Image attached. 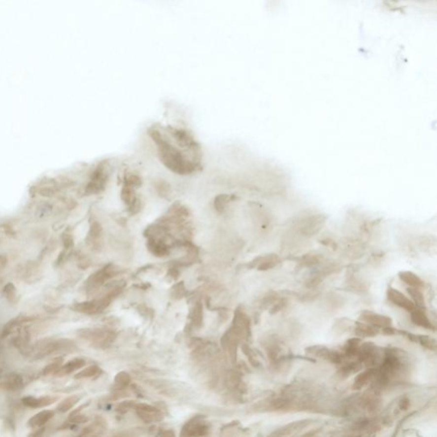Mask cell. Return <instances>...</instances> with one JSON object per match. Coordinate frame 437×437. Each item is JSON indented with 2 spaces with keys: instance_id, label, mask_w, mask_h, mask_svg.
<instances>
[{
  "instance_id": "1",
  "label": "cell",
  "mask_w": 437,
  "mask_h": 437,
  "mask_svg": "<svg viewBox=\"0 0 437 437\" xmlns=\"http://www.w3.org/2000/svg\"><path fill=\"white\" fill-rule=\"evenodd\" d=\"M149 135L157 145L160 162L167 168L179 175L192 174L198 170V163L189 160L185 155L164 137L157 129L149 130Z\"/></svg>"
},
{
  "instance_id": "2",
  "label": "cell",
  "mask_w": 437,
  "mask_h": 437,
  "mask_svg": "<svg viewBox=\"0 0 437 437\" xmlns=\"http://www.w3.org/2000/svg\"><path fill=\"white\" fill-rule=\"evenodd\" d=\"M76 350L75 342L70 339H44L33 346L30 349V356L34 360H38L57 353H72Z\"/></svg>"
},
{
  "instance_id": "3",
  "label": "cell",
  "mask_w": 437,
  "mask_h": 437,
  "mask_svg": "<svg viewBox=\"0 0 437 437\" xmlns=\"http://www.w3.org/2000/svg\"><path fill=\"white\" fill-rule=\"evenodd\" d=\"M109 167L107 162H102L93 170L90 180L86 185V194H99L105 189L109 179Z\"/></svg>"
},
{
  "instance_id": "4",
  "label": "cell",
  "mask_w": 437,
  "mask_h": 437,
  "mask_svg": "<svg viewBox=\"0 0 437 437\" xmlns=\"http://www.w3.org/2000/svg\"><path fill=\"white\" fill-rule=\"evenodd\" d=\"M78 335L82 339L89 341L96 348H106L115 340V335L113 332L102 329H84L78 332Z\"/></svg>"
},
{
  "instance_id": "5",
  "label": "cell",
  "mask_w": 437,
  "mask_h": 437,
  "mask_svg": "<svg viewBox=\"0 0 437 437\" xmlns=\"http://www.w3.org/2000/svg\"><path fill=\"white\" fill-rule=\"evenodd\" d=\"M306 353L310 356L322 359L332 364L341 365L345 359L344 355L341 352L332 350L322 345H316L306 348Z\"/></svg>"
},
{
  "instance_id": "6",
  "label": "cell",
  "mask_w": 437,
  "mask_h": 437,
  "mask_svg": "<svg viewBox=\"0 0 437 437\" xmlns=\"http://www.w3.org/2000/svg\"><path fill=\"white\" fill-rule=\"evenodd\" d=\"M380 355L381 354L378 348L373 343L367 342L363 345L361 344L357 355L358 361L366 367H373L381 360Z\"/></svg>"
},
{
  "instance_id": "7",
  "label": "cell",
  "mask_w": 437,
  "mask_h": 437,
  "mask_svg": "<svg viewBox=\"0 0 437 437\" xmlns=\"http://www.w3.org/2000/svg\"><path fill=\"white\" fill-rule=\"evenodd\" d=\"M170 134H172V137L175 139L177 144H179V146L185 148L190 151H192L193 154H198L199 152L200 148L192 135L188 134L187 132L183 130V129L172 128L170 130Z\"/></svg>"
},
{
  "instance_id": "8",
  "label": "cell",
  "mask_w": 437,
  "mask_h": 437,
  "mask_svg": "<svg viewBox=\"0 0 437 437\" xmlns=\"http://www.w3.org/2000/svg\"><path fill=\"white\" fill-rule=\"evenodd\" d=\"M359 320L361 322L367 323L370 326H373L379 329L392 326V319L388 316L374 313V312L368 311V310H365L361 313V315L359 317Z\"/></svg>"
},
{
  "instance_id": "9",
  "label": "cell",
  "mask_w": 437,
  "mask_h": 437,
  "mask_svg": "<svg viewBox=\"0 0 437 437\" xmlns=\"http://www.w3.org/2000/svg\"><path fill=\"white\" fill-rule=\"evenodd\" d=\"M115 273L116 272L111 270V268L109 266H107L101 270L94 272L93 275L90 276V278L86 281L87 290L93 291L95 289L101 287L102 284H104L109 278L113 277Z\"/></svg>"
},
{
  "instance_id": "10",
  "label": "cell",
  "mask_w": 437,
  "mask_h": 437,
  "mask_svg": "<svg viewBox=\"0 0 437 437\" xmlns=\"http://www.w3.org/2000/svg\"><path fill=\"white\" fill-rule=\"evenodd\" d=\"M387 297L388 300L391 303L399 306L402 309L407 311L409 313H411L412 310L416 308L414 303H412L411 299H409L408 297H405L404 294L402 293L398 290H396L394 288L389 287L387 291Z\"/></svg>"
},
{
  "instance_id": "11",
  "label": "cell",
  "mask_w": 437,
  "mask_h": 437,
  "mask_svg": "<svg viewBox=\"0 0 437 437\" xmlns=\"http://www.w3.org/2000/svg\"><path fill=\"white\" fill-rule=\"evenodd\" d=\"M58 400H59L58 396H40V397H34V396H29L23 397L22 399V403L29 408H44V407L54 404L55 402H58Z\"/></svg>"
},
{
  "instance_id": "12",
  "label": "cell",
  "mask_w": 437,
  "mask_h": 437,
  "mask_svg": "<svg viewBox=\"0 0 437 437\" xmlns=\"http://www.w3.org/2000/svg\"><path fill=\"white\" fill-rule=\"evenodd\" d=\"M204 424L201 418H192L183 428L182 436H204L208 431V428Z\"/></svg>"
},
{
  "instance_id": "13",
  "label": "cell",
  "mask_w": 437,
  "mask_h": 437,
  "mask_svg": "<svg viewBox=\"0 0 437 437\" xmlns=\"http://www.w3.org/2000/svg\"><path fill=\"white\" fill-rule=\"evenodd\" d=\"M102 227L97 220H93L90 225L89 232L86 237V243L93 248H99L102 239Z\"/></svg>"
},
{
  "instance_id": "14",
  "label": "cell",
  "mask_w": 437,
  "mask_h": 437,
  "mask_svg": "<svg viewBox=\"0 0 437 437\" xmlns=\"http://www.w3.org/2000/svg\"><path fill=\"white\" fill-rule=\"evenodd\" d=\"M34 319H35V317L27 315H19L14 319H10V321H8L3 327V331L1 333L2 337L3 338L6 337L12 333L15 329L19 327L20 326H23V324H25V323L32 322Z\"/></svg>"
},
{
  "instance_id": "15",
  "label": "cell",
  "mask_w": 437,
  "mask_h": 437,
  "mask_svg": "<svg viewBox=\"0 0 437 437\" xmlns=\"http://www.w3.org/2000/svg\"><path fill=\"white\" fill-rule=\"evenodd\" d=\"M376 373V369H375L374 367H368L364 371H362L355 377L354 384H353V389H356V390L363 389L364 387L367 386L373 381Z\"/></svg>"
},
{
  "instance_id": "16",
  "label": "cell",
  "mask_w": 437,
  "mask_h": 437,
  "mask_svg": "<svg viewBox=\"0 0 437 437\" xmlns=\"http://www.w3.org/2000/svg\"><path fill=\"white\" fill-rule=\"evenodd\" d=\"M86 366V361L81 358H74L71 361H67L66 364L62 365L59 370L56 372L54 376H64L73 373L76 370H80Z\"/></svg>"
},
{
  "instance_id": "17",
  "label": "cell",
  "mask_w": 437,
  "mask_h": 437,
  "mask_svg": "<svg viewBox=\"0 0 437 437\" xmlns=\"http://www.w3.org/2000/svg\"><path fill=\"white\" fill-rule=\"evenodd\" d=\"M147 247L150 252L157 257H163L169 253L168 246L167 245L163 239H160L158 237L150 236L147 242Z\"/></svg>"
},
{
  "instance_id": "18",
  "label": "cell",
  "mask_w": 437,
  "mask_h": 437,
  "mask_svg": "<svg viewBox=\"0 0 437 437\" xmlns=\"http://www.w3.org/2000/svg\"><path fill=\"white\" fill-rule=\"evenodd\" d=\"M55 412L52 410H44L34 415L28 422V426L33 429H39L46 425L51 418L54 417Z\"/></svg>"
},
{
  "instance_id": "19",
  "label": "cell",
  "mask_w": 437,
  "mask_h": 437,
  "mask_svg": "<svg viewBox=\"0 0 437 437\" xmlns=\"http://www.w3.org/2000/svg\"><path fill=\"white\" fill-rule=\"evenodd\" d=\"M411 319L415 326H419L426 330H432L435 331L434 326L431 323V319L428 318L423 309L415 308L411 312Z\"/></svg>"
},
{
  "instance_id": "20",
  "label": "cell",
  "mask_w": 437,
  "mask_h": 437,
  "mask_svg": "<svg viewBox=\"0 0 437 437\" xmlns=\"http://www.w3.org/2000/svg\"><path fill=\"white\" fill-rule=\"evenodd\" d=\"M71 308L75 312L86 313V314H95V313H100V311H101L99 299L73 304V306H71Z\"/></svg>"
},
{
  "instance_id": "21",
  "label": "cell",
  "mask_w": 437,
  "mask_h": 437,
  "mask_svg": "<svg viewBox=\"0 0 437 437\" xmlns=\"http://www.w3.org/2000/svg\"><path fill=\"white\" fill-rule=\"evenodd\" d=\"M380 330L377 327L370 326L369 324L364 322L356 323L354 327V333L359 337H374L379 334Z\"/></svg>"
},
{
  "instance_id": "22",
  "label": "cell",
  "mask_w": 437,
  "mask_h": 437,
  "mask_svg": "<svg viewBox=\"0 0 437 437\" xmlns=\"http://www.w3.org/2000/svg\"><path fill=\"white\" fill-rule=\"evenodd\" d=\"M278 262L279 258L277 255H268L264 257H259L257 260L254 261V264L257 266V268L260 271H267L278 265Z\"/></svg>"
},
{
  "instance_id": "23",
  "label": "cell",
  "mask_w": 437,
  "mask_h": 437,
  "mask_svg": "<svg viewBox=\"0 0 437 437\" xmlns=\"http://www.w3.org/2000/svg\"><path fill=\"white\" fill-rule=\"evenodd\" d=\"M341 366L338 370V376L341 377V379L347 378L348 376H350L351 374L357 372L358 370H360L362 367L360 361H349L347 363H341Z\"/></svg>"
},
{
  "instance_id": "24",
  "label": "cell",
  "mask_w": 437,
  "mask_h": 437,
  "mask_svg": "<svg viewBox=\"0 0 437 437\" xmlns=\"http://www.w3.org/2000/svg\"><path fill=\"white\" fill-rule=\"evenodd\" d=\"M399 278L402 282L407 284L409 287L421 288L424 286V282L421 278L412 271H401L399 272Z\"/></svg>"
},
{
  "instance_id": "25",
  "label": "cell",
  "mask_w": 437,
  "mask_h": 437,
  "mask_svg": "<svg viewBox=\"0 0 437 437\" xmlns=\"http://www.w3.org/2000/svg\"><path fill=\"white\" fill-rule=\"evenodd\" d=\"M266 352L268 354V359L271 364H277L278 361H279L281 352H282L281 345L278 343V341L271 340L268 342V345L266 347Z\"/></svg>"
},
{
  "instance_id": "26",
  "label": "cell",
  "mask_w": 437,
  "mask_h": 437,
  "mask_svg": "<svg viewBox=\"0 0 437 437\" xmlns=\"http://www.w3.org/2000/svg\"><path fill=\"white\" fill-rule=\"evenodd\" d=\"M361 338L349 339L343 347V353L345 358L357 357L358 353L361 347Z\"/></svg>"
},
{
  "instance_id": "27",
  "label": "cell",
  "mask_w": 437,
  "mask_h": 437,
  "mask_svg": "<svg viewBox=\"0 0 437 437\" xmlns=\"http://www.w3.org/2000/svg\"><path fill=\"white\" fill-rule=\"evenodd\" d=\"M406 291L411 297V300L417 308L425 309L426 305H425V297L424 294L420 291V288L408 287Z\"/></svg>"
},
{
  "instance_id": "28",
  "label": "cell",
  "mask_w": 437,
  "mask_h": 437,
  "mask_svg": "<svg viewBox=\"0 0 437 437\" xmlns=\"http://www.w3.org/2000/svg\"><path fill=\"white\" fill-rule=\"evenodd\" d=\"M136 189H137L136 187L126 182L122 187L121 197H122V201L128 207H130L134 202L137 200V198L136 197V193H135Z\"/></svg>"
},
{
  "instance_id": "29",
  "label": "cell",
  "mask_w": 437,
  "mask_h": 437,
  "mask_svg": "<svg viewBox=\"0 0 437 437\" xmlns=\"http://www.w3.org/2000/svg\"><path fill=\"white\" fill-rule=\"evenodd\" d=\"M3 296L11 305H16L19 302L20 296L17 289L11 283H8L4 285L3 288Z\"/></svg>"
},
{
  "instance_id": "30",
  "label": "cell",
  "mask_w": 437,
  "mask_h": 437,
  "mask_svg": "<svg viewBox=\"0 0 437 437\" xmlns=\"http://www.w3.org/2000/svg\"><path fill=\"white\" fill-rule=\"evenodd\" d=\"M80 396H76V395L67 397L66 399L63 400V401L58 404V406H57V410H58L59 412L65 413V412L70 411L71 409L73 408V406L76 405L77 403L80 402Z\"/></svg>"
},
{
  "instance_id": "31",
  "label": "cell",
  "mask_w": 437,
  "mask_h": 437,
  "mask_svg": "<svg viewBox=\"0 0 437 437\" xmlns=\"http://www.w3.org/2000/svg\"><path fill=\"white\" fill-rule=\"evenodd\" d=\"M102 373V370L98 366H90L86 367L83 370H80L78 373L74 375L75 379H83V378H92L95 376H99Z\"/></svg>"
},
{
  "instance_id": "32",
  "label": "cell",
  "mask_w": 437,
  "mask_h": 437,
  "mask_svg": "<svg viewBox=\"0 0 437 437\" xmlns=\"http://www.w3.org/2000/svg\"><path fill=\"white\" fill-rule=\"evenodd\" d=\"M23 385V380L19 375H11L3 382V386L5 389L10 390H17L22 389Z\"/></svg>"
},
{
  "instance_id": "33",
  "label": "cell",
  "mask_w": 437,
  "mask_h": 437,
  "mask_svg": "<svg viewBox=\"0 0 437 437\" xmlns=\"http://www.w3.org/2000/svg\"><path fill=\"white\" fill-rule=\"evenodd\" d=\"M138 417L145 422V423H153V422L161 421L163 419V415L159 412H147V411H141L137 410Z\"/></svg>"
},
{
  "instance_id": "34",
  "label": "cell",
  "mask_w": 437,
  "mask_h": 437,
  "mask_svg": "<svg viewBox=\"0 0 437 437\" xmlns=\"http://www.w3.org/2000/svg\"><path fill=\"white\" fill-rule=\"evenodd\" d=\"M202 320H203L202 304L198 302L195 305L193 314H192V322H193L194 327L197 329L200 328L202 325Z\"/></svg>"
},
{
  "instance_id": "35",
  "label": "cell",
  "mask_w": 437,
  "mask_h": 437,
  "mask_svg": "<svg viewBox=\"0 0 437 437\" xmlns=\"http://www.w3.org/2000/svg\"><path fill=\"white\" fill-rule=\"evenodd\" d=\"M63 361H64V359L61 357L55 359L51 363L44 367V369L42 370V375L45 376L55 375L56 372L59 370V368L62 367Z\"/></svg>"
},
{
  "instance_id": "36",
  "label": "cell",
  "mask_w": 437,
  "mask_h": 437,
  "mask_svg": "<svg viewBox=\"0 0 437 437\" xmlns=\"http://www.w3.org/2000/svg\"><path fill=\"white\" fill-rule=\"evenodd\" d=\"M230 201V197L227 194L219 195L218 197L214 199V208L217 211L218 213H224L225 210L227 209V204Z\"/></svg>"
},
{
  "instance_id": "37",
  "label": "cell",
  "mask_w": 437,
  "mask_h": 437,
  "mask_svg": "<svg viewBox=\"0 0 437 437\" xmlns=\"http://www.w3.org/2000/svg\"><path fill=\"white\" fill-rule=\"evenodd\" d=\"M309 420H304V421L297 422V423H291V425L285 426L284 429L279 430V434L278 435H289L291 432L298 431L300 429L306 427V425H308Z\"/></svg>"
},
{
  "instance_id": "38",
  "label": "cell",
  "mask_w": 437,
  "mask_h": 437,
  "mask_svg": "<svg viewBox=\"0 0 437 437\" xmlns=\"http://www.w3.org/2000/svg\"><path fill=\"white\" fill-rule=\"evenodd\" d=\"M417 342L425 347V348L430 349V350H436L437 348V341L436 339L430 337L428 336H418L417 335Z\"/></svg>"
},
{
  "instance_id": "39",
  "label": "cell",
  "mask_w": 437,
  "mask_h": 437,
  "mask_svg": "<svg viewBox=\"0 0 437 437\" xmlns=\"http://www.w3.org/2000/svg\"><path fill=\"white\" fill-rule=\"evenodd\" d=\"M242 351H243V354H245L246 356H247L248 360H249V362H250V364L252 365L253 367H258L259 361H257V359L255 358V354H254L252 349L249 348V345L245 344V343L242 345Z\"/></svg>"
},
{
  "instance_id": "40",
  "label": "cell",
  "mask_w": 437,
  "mask_h": 437,
  "mask_svg": "<svg viewBox=\"0 0 437 437\" xmlns=\"http://www.w3.org/2000/svg\"><path fill=\"white\" fill-rule=\"evenodd\" d=\"M115 382L117 384H119L120 386H127L131 382V377H130L128 372L121 371L120 373L117 374L115 376Z\"/></svg>"
},
{
  "instance_id": "41",
  "label": "cell",
  "mask_w": 437,
  "mask_h": 437,
  "mask_svg": "<svg viewBox=\"0 0 437 437\" xmlns=\"http://www.w3.org/2000/svg\"><path fill=\"white\" fill-rule=\"evenodd\" d=\"M319 262V258L318 255H306L304 256L301 264L304 267H312V266L318 264Z\"/></svg>"
},
{
  "instance_id": "42",
  "label": "cell",
  "mask_w": 437,
  "mask_h": 437,
  "mask_svg": "<svg viewBox=\"0 0 437 437\" xmlns=\"http://www.w3.org/2000/svg\"><path fill=\"white\" fill-rule=\"evenodd\" d=\"M156 189L158 193L162 196H168L169 194L170 187L168 186V184L164 182L163 180H160L159 182L157 183Z\"/></svg>"
},
{
  "instance_id": "43",
  "label": "cell",
  "mask_w": 437,
  "mask_h": 437,
  "mask_svg": "<svg viewBox=\"0 0 437 437\" xmlns=\"http://www.w3.org/2000/svg\"><path fill=\"white\" fill-rule=\"evenodd\" d=\"M286 305H287V303H286V300H285V299L278 300L277 303H275L273 304V306H272L271 310H270V313H271V314H275V313H278L279 311H281L283 308H284Z\"/></svg>"
},
{
  "instance_id": "44",
  "label": "cell",
  "mask_w": 437,
  "mask_h": 437,
  "mask_svg": "<svg viewBox=\"0 0 437 437\" xmlns=\"http://www.w3.org/2000/svg\"><path fill=\"white\" fill-rule=\"evenodd\" d=\"M88 419L89 418H87L85 415L76 413V414L70 415L69 421L71 423H73V424H83V423H86V422L88 421Z\"/></svg>"
},
{
  "instance_id": "45",
  "label": "cell",
  "mask_w": 437,
  "mask_h": 437,
  "mask_svg": "<svg viewBox=\"0 0 437 437\" xmlns=\"http://www.w3.org/2000/svg\"><path fill=\"white\" fill-rule=\"evenodd\" d=\"M398 406H399V409L401 411L407 410L409 408V406H410V400L407 397H403L400 401Z\"/></svg>"
},
{
  "instance_id": "46",
  "label": "cell",
  "mask_w": 437,
  "mask_h": 437,
  "mask_svg": "<svg viewBox=\"0 0 437 437\" xmlns=\"http://www.w3.org/2000/svg\"><path fill=\"white\" fill-rule=\"evenodd\" d=\"M382 332H383L384 335L386 336H393L396 334V331L395 329L392 328V326H386V327H383L382 328Z\"/></svg>"
}]
</instances>
